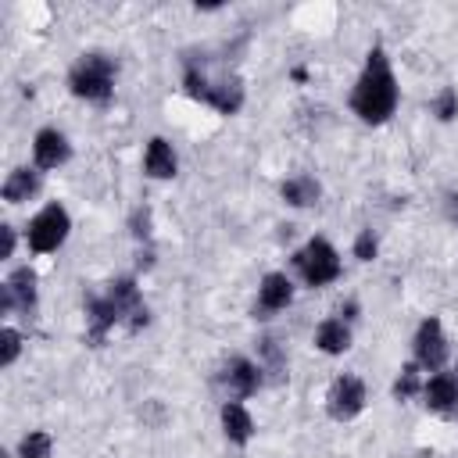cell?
<instances>
[{"label":"cell","mask_w":458,"mask_h":458,"mask_svg":"<svg viewBox=\"0 0 458 458\" xmlns=\"http://www.w3.org/2000/svg\"><path fill=\"white\" fill-rule=\"evenodd\" d=\"M351 107H354V114L361 122H372V125L386 122L394 114V107H397V79H394L390 61H386V54L379 47L369 50L365 72H361V79H358V86L351 93Z\"/></svg>","instance_id":"1"},{"label":"cell","mask_w":458,"mask_h":458,"mask_svg":"<svg viewBox=\"0 0 458 458\" xmlns=\"http://www.w3.org/2000/svg\"><path fill=\"white\" fill-rule=\"evenodd\" d=\"M318 182L311 179V175H293V179H286L283 182V197L293 204V208H311L315 200H318Z\"/></svg>","instance_id":"17"},{"label":"cell","mask_w":458,"mask_h":458,"mask_svg":"<svg viewBox=\"0 0 458 458\" xmlns=\"http://www.w3.org/2000/svg\"><path fill=\"white\" fill-rule=\"evenodd\" d=\"M290 297H293L290 279H286L283 272H268V276L261 279V290H258V308H261V311H279V308L290 304Z\"/></svg>","instance_id":"12"},{"label":"cell","mask_w":458,"mask_h":458,"mask_svg":"<svg viewBox=\"0 0 458 458\" xmlns=\"http://www.w3.org/2000/svg\"><path fill=\"white\" fill-rule=\"evenodd\" d=\"M0 344H4V351H0V365H11V361L18 358V351H21V336H18L14 329H4V333H0Z\"/></svg>","instance_id":"21"},{"label":"cell","mask_w":458,"mask_h":458,"mask_svg":"<svg viewBox=\"0 0 458 458\" xmlns=\"http://www.w3.org/2000/svg\"><path fill=\"white\" fill-rule=\"evenodd\" d=\"M293 261H297V268H301L308 286H326V283H333L340 276V258H336V250L326 240H308L297 250Z\"/></svg>","instance_id":"5"},{"label":"cell","mask_w":458,"mask_h":458,"mask_svg":"<svg viewBox=\"0 0 458 458\" xmlns=\"http://www.w3.org/2000/svg\"><path fill=\"white\" fill-rule=\"evenodd\" d=\"M326 408H329V415L340 419V422L354 419V415L365 408V386H361V379H358V376H340V379L329 386Z\"/></svg>","instance_id":"7"},{"label":"cell","mask_w":458,"mask_h":458,"mask_svg":"<svg viewBox=\"0 0 458 458\" xmlns=\"http://www.w3.org/2000/svg\"><path fill=\"white\" fill-rule=\"evenodd\" d=\"M18 454L21 458H50V437L47 433H29L18 444Z\"/></svg>","instance_id":"19"},{"label":"cell","mask_w":458,"mask_h":458,"mask_svg":"<svg viewBox=\"0 0 458 458\" xmlns=\"http://www.w3.org/2000/svg\"><path fill=\"white\" fill-rule=\"evenodd\" d=\"M32 150H36V165H39V168H57V165L68 161V140H64L57 129H43V132L36 136Z\"/></svg>","instance_id":"11"},{"label":"cell","mask_w":458,"mask_h":458,"mask_svg":"<svg viewBox=\"0 0 458 458\" xmlns=\"http://www.w3.org/2000/svg\"><path fill=\"white\" fill-rule=\"evenodd\" d=\"M32 304H36V272H32V268H18V272H11V279L4 283L0 308H4V311H11V308L29 311Z\"/></svg>","instance_id":"9"},{"label":"cell","mask_w":458,"mask_h":458,"mask_svg":"<svg viewBox=\"0 0 458 458\" xmlns=\"http://www.w3.org/2000/svg\"><path fill=\"white\" fill-rule=\"evenodd\" d=\"M11 250H14V229H11V225H4V250H0V254H4V258H11Z\"/></svg>","instance_id":"24"},{"label":"cell","mask_w":458,"mask_h":458,"mask_svg":"<svg viewBox=\"0 0 458 458\" xmlns=\"http://www.w3.org/2000/svg\"><path fill=\"white\" fill-rule=\"evenodd\" d=\"M186 93L193 100H204L225 114H233L240 104H243V86L240 79H215L204 72V64L197 61H186Z\"/></svg>","instance_id":"3"},{"label":"cell","mask_w":458,"mask_h":458,"mask_svg":"<svg viewBox=\"0 0 458 458\" xmlns=\"http://www.w3.org/2000/svg\"><path fill=\"white\" fill-rule=\"evenodd\" d=\"M315 344L326 351V354H344L351 347V329L340 322V318H326L315 333Z\"/></svg>","instance_id":"16"},{"label":"cell","mask_w":458,"mask_h":458,"mask_svg":"<svg viewBox=\"0 0 458 458\" xmlns=\"http://www.w3.org/2000/svg\"><path fill=\"white\" fill-rule=\"evenodd\" d=\"M86 318H89V340L100 344L107 329H114L118 322L129 318L132 329H140L147 322V308L136 293V283L132 279H118L107 286L104 297H89L86 301Z\"/></svg>","instance_id":"2"},{"label":"cell","mask_w":458,"mask_h":458,"mask_svg":"<svg viewBox=\"0 0 458 458\" xmlns=\"http://www.w3.org/2000/svg\"><path fill=\"white\" fill-rule=\"evenodd\" d=\"M143 165H147V175H154V179H168V175H175V154H172V147H168L161 136L150 140Z\"/></svg>","instance_id":"15"},{"label":"cell","mask_w":458,"mask_h":458,"mask_svg":"<svg viewBox=\"0 0 458 458\" xmlns=\"http://www.w3.org/2000/svg\"><path fill=\"white\" fill-rule=\"evenodd\" d=\"M68 86H72L75 97L104 104L111 97V89H114V61L104 57V54H82L79 64L68 75Z\"/></svg>","instance_id":"4"},{"label":"cell","mask_w":458,"mask_h":458,"mask_svg":"<svg viewBox=\"0 0 458 458\" xmlns=\"http://www.w3.org/2000/svg\"><path fill=\"white\" fill-rule=\"evenodd\" d=\"M354 254H358L361 261H372V258H376V236H372V229H365V233L354 240Z\"/></svg>","instance_id":"23"},{"label":"cell","mask_w":458,"mask_h":458,"mask_svg":"<svg viewBox=\"0 0 458 458\" xmlns=\"http://www.w3.org/2000/svg\"><path fill=\"white\" fill-rule=\"evenodd\" d=\"M433 111H437V118H454L458 114V93L454 89H444L440 97H437V104H433Z\"/></svg>","instance_id":"22"},{"label":"cell","mask_w":458,"mask_h":458,"mask_svg":"<svg viewBox=\"0 0 458 458\" xmlns=\"http://www.w3.org/2000/svg\"><path fill=\"white\" fill-rule=\"evenodd\" d=\"M415 390H419V369L415 365H404L401 376H397V383H394V394L397 397H411Z\"/></svg>","instance_id":"20"},{"label":"cell","mask_w":458,"mask_h":458,"mask_svg":"<svg viewBox=\"0 0 458 458\" xmlns=\"http://www.w3.org/2000/svg\"><path fill=\"white\" fill-rule=\"evenodd\" d=\"M454 372H458V365H454ZM454 379H458V376H454Z\"/></svg>","instance_id":"25"},{"label":"cell","mask_w":458,"mask_h":458,"mask_svg":"<svg viewBox=\"0 0 458 458\" xmlns=\"http://www.w3.org/2000/svg\"><path fill=\"white\" fill-rule=\"evenodd\" d=\"M68 211L61 204H47L32 222H29V247L36 254H47V250H57L68 236Z\"/></svg>","instance_id":"6"},{"label":"cell","mask_w":458,"mask_h":458,"mask_svg":"<svg viewBox=\"0 0 458 458\" xmlns=\"http://www.w3.org/2000/svg\"><path fill=\"white\" fill-rule=\"evenodd\" d=\"M222 383L229 386L233 397H247V394L258 390V383H261V369H258L254 361H247V358H233V361L222 369Z\"/></svg>","instance_id":"10"},{"label":"cell","mask_w":458,"mask_h":458,"mask_svg":"<svg viewBox=\"0 0 458 458\" xmlns=\"http://www.w3.org/2000/svg\"><path fill=\"white\" fill-rule=\"evenodd\" d=\"M36 190H39L36 172H29V168H14V172L7 175V182H4V200L18 204V200H29Z\"/></svg>","instance_id":"18"},{"label":"cell","mask_w":458,"mask_h":458,"mask_svg":"<svg viewBox=\"0 0 458 458\" xmlns=\"http://www.w3.org/2000/svg\"><path fill=\"white\" fill-rule=\"evenodd\" d=\"M222 429H225V437H229L233 444H247L250 433H254V422H250V415H247L243 404L225 401V404H222Z\"/></svg>","instance_id":"14"},{"label":"cell","mask_w":458,"mask_h":458,"mask_svg":"<svg viewBox=\"0 0 458 458\" xmlns=\"http://www.w3.org/2000/svg\"><path fill=\"white\" fill-rule=\"evenodd\" d=\"M447 358V340H444V329L437 318H426L415 333V361L422 369H440Z\"/></svg>","instance_id":"8"},{"label":"cell","mask_w":458,"mask_h":458,"mask_svg":"<svg viewBox=\"0 0 458 458\" xmlns=\"http://www.w3.org/2000/svg\"><path fill=\"white\" fill-rule=\"evenodd\" d=\"M422 397H426V408L433 411H447L458 404V379L447 376V372H437L426 386H422Z\"/></svg>","instance_id":"13"}]
</instances>
